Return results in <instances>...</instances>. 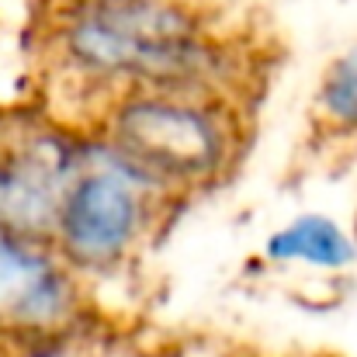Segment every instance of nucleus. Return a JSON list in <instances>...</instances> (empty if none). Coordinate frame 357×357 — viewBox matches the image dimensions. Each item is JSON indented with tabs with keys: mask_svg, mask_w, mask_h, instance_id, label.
<instances>
[{
	"mask_svg": "<svg viewBox=\"0 0 357 357\" xmlns=\"http://www.w3.org/2000/svg\"><path fill=\"white\" fill-rule=\"evenodd\" d=\"M59 63L91 87L215 94L229 59L184 0H91L52 10Z\"/></svg>",
	"mask_w": 357,
	"mask_h": 357,
	"instance_id": "obj_1",
	"label": "nucleus"
},
{
	"mask_svg": "<svg viewBox=\"0 0 357 357\" xmlns=\"http://www.w3.org/2000/svg\"><path fill=\"white\" fill-rule=\"evenodd\" d=\"M98 142L153 188H205L233 167L236 119L219 94L121 91L108 98Z\"/></svg>",
	"mask_w": 357,
	"mask_h": 357,
	"instance_id": "obj_2",
	"label": "nucleus"
},
{
	"mask_svg": "<svg viewBox=\"0 0 357 357\" xmlns=\"http://www.w3.org/2000/svg\"><path fill=\"white\" fill-rule=\"evenodd\" d=\"M156 195L163 191L101 142L80 146V163L63 191L49 243L73 271L119 267L146 236Z\"/></svg>",
	"mask_w": 357,
	"mask_h": 357,
	"instance_id": "obj_3",
	"label": "nucleus"
},
{
	"mask_svg": "<svg viewBox=\"0 0 357 357\" xmlns=\"http://www.w3.org/2000/svg\"><path fill=\"white\" fill-rule=\"evenodd\" d=\"M77 316L80 288L52 243L0 233V340L28 351L70 337Z\"/></svg>",
	"mask_w": 357,
	"mask_h": 357,
	"instance_id": "obj_4",
	"label": "nucleus"
},
{
	"mask_svg": "<svg viewBox=\"0 0 357 357\" xmlns=\"http://www.w3.org/2000/svg\"><path fill=\"white\" fill-rule=\"evenodd\" d=\"M77 163L80 146L56 128L0 135V233L49 243Z\"/></svg>",
	"mask_w": 357,
	"mask_h": 357,
	"instance_id": "obj_5",
	"label": "nucleus"
},
{
	"mask_svg": "<svg viewBox=\"0 0 357 357\" xmlns=\"http://www.w3.org/2000/svg\"><path fill=\"white\" fill-rule=\"evenodd\" d=\"M264 260L305 264L316 271H347L357 264V243L337 219L309 212V215H298L267 236Z\"/></svg>",
	"mask_w": 357,
	"mask_h": 357,
	"instance_id": "obj_6",
	"label": "nucleus"
},
{
	"mask_svg": "<svg viewBox=\"0 0 357 357\" xmlns=\"http://www.w3.org/2000/svg\"><path fill=\"white\" fill-rule=\"evenodd\" d=\"M316 112L326 128L357 135V45L326 66L316 91Z\"/></svg>",
	"mask_w": 357,
	"mask_h": 357,
	"instance_id": "obj_7",
	"label": "nucleus"
},
{
	"mask_svg": "<svg viewBox=\"0 0 357 357\" xmlns=\"http://www.w3.org/2000/svg\"><path fill=\"white\" fill-rule=\"evenodd\" d=\"M70 337H59V340H49V344H38V347H28L21 351V357H87L84 351H77L73 344H66Z\"/></svg>",
	"mask_w": 357,
	"mask_h": 357,
	"instance_id": "obj_8",
	"label": "nucleus"
},
{
	"mask_svg": "<svg viewBox=\"0 0 357 357\" xmlns=\"http://www.w3.org/2000/svg\"><path fill=\"white\" fill-rule=\"evenodd\" d=\"M73 3H91V0H56L52 10H63V7H73Z\"/></svg>",
	"mask_w": 357,
	"mask_h": 357,
	"instance_id": "obj_9",
	"label": "nucleus"
}]
</instances>
